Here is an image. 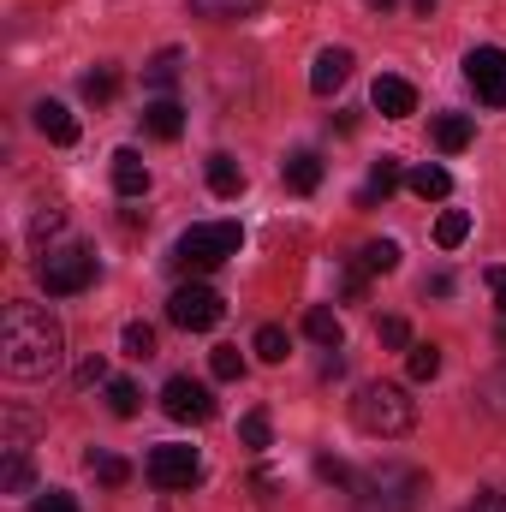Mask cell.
<instances>
[{
    "label": "cell",
    "instance_id": "1",
    "mask_svg": "<svg viewBox=\"0 0 506 512\" xmlns=\"http://www.w3.org/2000/svg\"><path fill=\"white\" fill-rule=\"evenodd\" d=\"M60 358H66V328H60V316L42 310V304L12 298V304H6V322H0V370H6L12 382H36V376H48Z\"/></svg>",
    "mask_w": 506,
    "mask_h": 512
},
{
    "label": "cell",
    "instance_id": "2",
    "mask_svg": "<svg viewBox=\"0 0 506 512\" xmlns=\"http://www.w3.org/2000/svg\"><path fill=\"white\" fill-rule=\"evenodd\" d=\"M352 423L376 441H393V435H411L417 423V399L405 393L399 382H364L358 399H352Z\"/></svg>",
    "mask_w": 506,
    "mask_h": 512
},
{
    "label": "cell",
    "instance_id": "3",
    "mask_svg": "<svg viewBox=\"0 0 506 512\" xmlns=\"http://www.w3.org/2000/svg\"><path fill=\"white\" fill-rule=\"evenodd\" d=\"M239 245H245L239 221H203V227H191V233L173 245V268H179V274H209V268H221L227 256H239Z\"/></svg>",
    "mask_w": 506,
    "mask_h": 512
},
{
    "label": "cell",
    "instance_id": "4",
    "mask_svg": "<svg viewBox=\"0 0 506 512\" xmlns=\"http://www.w3.org/2000/svg\"><path fill=\"white\" fill-rule=\"evenodd\" d=\"M417 495H423V471L387 459L358 483V512H417Z\"/></svg>",
    "mask_w": 506,
    "mask_h": 512
},
{
    "label": "cell",
    "instance_id": "5",
    "mask_svg": "<svg viewBox=\"0 0 506 512\" xmlns=\"http://www.w3.org/2000/svg\"><path fill=\"white\" fill-rule=\"evenodd\" d=\"M36 280H42V292L48 298H78L90 280H96V256L84 251V245H48V251L36 256Z\"/></svg>",
    "mask_w": 506,
    "mask_h": 512
},
{
    "label": "cell",
    "instance_id": "6",
    "mask_svg": "<svg viewBox=\"0 0 506 512\" xmlns=\"http://www.w3.org/2000/svg\"><path fill=\"white\" fill-rule=\"evenodd\" d=\"M221 316H227V304H221L215 286H179V292L167 298V322L185 328V334H209Z\"/></svg>",
    "mask_w": 506,
    "mask_h": 512
},
{
    "label": "cell",
    "instance_id": "7",
    "mask_svg": "<svg viewBox=\"0 0 506 512\" xmlns=\"http://www.w3.org/2000/svg\"><path fill=\"white\" fill-rule=\"evenodd\" d=\"M143 477H149L155 489L179 495V489H191V483L203 477V459H197V447H179V441H167V447H155V453L143 459Z\"/></svg>",
    "mask_w": 506,
    "mask_h": 512
},
{
    "label": "cell",
    "instance_id": "8",
    "mask_svg": "<svg viewBox=\"0 0 506 512\" xmlns=\"http://www.w3.org/2000/svg\"><path fill=\"white\" fill-rule=\"evenodd\" d=\"M465 84L477 90L483 108H506V48H471L465 54Z\"/></svg>",
    "mask_w": 506,
    "mask_h": 512
},
{
    "label": "cell",
    "instance_id": "9",
    "mask_svg": "<svg viewBox=\"0 0 506 512\" xmlns=\"http://www.w3.org/2000/svg\"><path fill=\"white\" fill-rule=\"evenodd\" d=\"M161 411L173 417V423H209L215 417V393L203 382H191V376H167L161 387Z\"/></svg>",
    "mask_w": 506,
    "mask_h": 512
},
{
    "label": "cell",
    "instance_id": "10",
    "mask_svg": "<svg viewBox=\"0 0 506 512\" xmlns=\"http://www.w3.org/2000/svg\"><path fill=\"white\" fill-rule=\"evenodd\" d=\"M370 102H376L387 120H411V114H417V90H411L405 78H393V72H381V78H376Z\"/></svg>",
    "mask_w": 506,
    "mask_h": 512
},
{
    "label": "cell",
    "instance_id": "11",
    "mask_svg": "<svg viewBox=\"0 0 506 512\" xmlns=\"http://www.w3.org/2000/svg\"><path fill=\"white\" fill-rule=\"evenodd\" d=\"M346 78H352V48H322L316 66H310V90L316 96H334Z\"/></svg>",
    "mask_w": 506,
    "mask_h": 512
},
{
    "label": "cell",
    "instance_id": "12",
    "mask_svg": "<svg viewBox=\"0 0 506 512\" xmlns=\"http://www.w3.org/2000/svg\"><path fill=\"white\" fill-rule=\"evenodd\" d=\"M280 179H286V191L310 197V191L322 185V155H316V149H292V155L280 161Z\"/></svg>",
    "mask_w": 506,
    "mask_h": 512
},
{
    "label": "cell",
    "instance_id": "13",
    "mask_svg": "<svg viewBox=\"0 0 506 512\" xmlns=\"http://www.w3.org/2000/svg\"><path fill=\"white\" fill-rule=\"evenodd\" d=\"M143 131H149V137H161V143H173V137L185 131V108H179L173 96H155V102L143 108Z\"/></svg>",
    "mask_w": 506,
    "mask_h": 512
},
{
    "label": "cell",
    "instance_id": "14",
    "mask_svg": "<svg viewBox=\"0 0 506 512\" xmlns=\"http://www.w3.org/2000/svg\"><path fill=\"white\" fill-rule=\"evenodd\" d=\"M30 114H36V131H42L48 143H60V149H66V143H78V120L66 114V102H36Z\"/></svg>",
    "mask_w": 506,
    "mask_h": 512
},
{
    "label": "cell",
    "instance_id": "15",
    "mask_svg": "<svg viewBox=\"0 0 506 512\" xmlns=\"http://www.w3.org/2000/svg\"><path fill=\"white\" fill-rule=\"evenodd\" d=\"M114 191L120 197H143L149 191V167H143L137 149H114Z\"/></svg>",
    "mask_w": 506,
    "mask_h": 512
},
{
    "label": "cell",
    "instance_id": "16",
    "mask_svg": "<svg viewBox=\"0 0 506 512\" xmlns=\"http://www.w3.org/2000/svg\"><path fill=\"white\" fill-rule=\"evenodd\" d=\"M179 78H185V48H161V54L143 66V84H149V90H161V96H167Z\"/></svg>",
    "mask_w": 506,
    "mask_h": 512
},
{
    "label": "cell",
    "instance_id": "17",
    "mask_svg": "<svg viewBox=\"0 0 506 512\" xmlns=\"http://www.w3.org/2000/svg\"><path fill=\"white\" fill-rule=\"evenodd\" d=\"M399 179H405V167H399L393 155H381L376 167H370V185L358 191V209H376V203L387 197V191H399Z\"/></svg>",
    "mask_w": 506,
    "mask_h": 512
},
{
    "label": "cell",
    "instance_id": "18",
    "mask_svg": "<svg viewBox=\"0 0 506 512\" xmlns=\"http://www.w3.org/2000/svg\"><path fill=\"white\" fill-rule=\"evenodd\" d=\"M304 334H310L322 352H340V340H346V328H340V316H334L328 304H316V310L304 316Z\"/></svg>",
    "mask_w": 506,
    "mask_h": 512
},
{
    "label": "cell",
    "instance_id": "19",
    "mask_svg": "<svg viewBox=\"0 0 506 512\" xmlns=\"http://www.w3.org/2000/svg\"><path fill=\"white\" fill-rule=\"evenodd\" d=\"M209 191L215 197H239L245 191V167L233 155H209Z\"/></svg>",
    "mask_w": 506,
    "mask_h": 512
},
{
    "label": "cell",
    "instance_id": "20",
    "mask_svg": "<svg viewBox=\"0 0 506 512\" xmlns=\"http://www.w3.org/2000/svg\"><path fill=\"white\" fill-rule=\"evenodd\" d=\"M405 185H411L423 203H441V197L453 191V173H447V167H411V173H405Z\"/></svg>",
    "mask_w": 506,
    "mask_h": 512
},
{
    "label": "cell",
    "instance_id": "21",
    "mask_svg": "<svg viewBox=\"0 0 506 512\" xmlns=\"http://www.w3.org/2000/svg\"><path fill=\"white\" fill-rule=\"evenodd\" d=\"M477 137V126H471V114H435V143L447 149V155H459L465 143Z\"/></svg>",
    "mask_w": 506,
    "mask_h": 512
},
{
    "label": "cell",
    "instance_id": "22",
    "mask_svg": "<svg viewBox=\"0 0 506 512\" xmlns=\"http://www.w3.org/2000/svg\"><path fill=\"white\" fill-rule=\"evenodd\" d=\"M191 12H203L215 24H239V18H256L262 12V0H191Z\"/></svg>",
    "mask_w": 506,
    "mask_h": 512
},
{
    "label": "cell",
    "instance_id": "23",
    "mask_svg": "<svg viewBox=\"0 0 506 512\" xmlns=\"http://www.w3.org/2000/svg\"><path fill=\"white\" fill-rule=\"evenodd\" d=\"M114 96H120V72H114V66H96V72H84V102L108 108Z\"/></svg>",
    "mask_w": 506,
    "mask_h": 512
},
{
    "label": "cell",
    "instance_id": "24",
    "mask_svg": "<svg viewBox=\"0 0 506 512\" xmlns=\"http://www.w3.org/2000/svg\"><path fill=\"white\" fill-rule=\"evenodd\" d=\"M256 358H262V364H286V352H292V340H286V328H274V322H262V328H256Z\"/></svg>",
    "mask_w": 506,
    "mask_h": 512
},
{
    "label": "cell",
    "instance_id": "25",
    "mask_svg": "<svg viewBox=\"0 0 506 512\" xmlns=\"http://www.w3.org/2000/svg\"><path fill=\"white\" fill-rule=\"evenodd\" d=\"M465 233H471V215H465V209H447V215L435 221V245H441V251H459Z\"/></svg>",
    "mask_w": 506,
    "mask_h": 512
},
{
    "label": "cell",
    "instance_id": "26",
    "mask_svg": "<svg viewBox=\"0 0 506 512\" xmlns=\"http://www.w3.org/2000/svg\"><path fill=\"white\" fill-rule=\"evenodd\" d=\"M405 364H411V382H435L441 376V346H405Z\"/></svg>",
    "mask_w": 506,
    "mask_h": 512
},
{
    "label": "cell",
    "instance_id": "27",
    "mask_svg": "<svg viewBox=\"0 0 506 512\" xmlns=\"http://www.w3.org/2000/svg\"><path fill=\"white\" fill-rule=\"evenodd\" d=\"M358 262H364V274H393V268H399V245H393V239H370V245L358 251Z\"/></svg>",
    "mask_w": 506,
    "mask_h": 512
},
{
    "label": "cell",
    "instance_id": "28",
    "mask_svg": "<svg viewBox=\"0 0 506 512\" xmlns=\"http://www.w3.org/2000/svg\"><path fill=\"white\" fill-rule=\"evenodd\" d=\"M90 471H96V483H108V489L131 483V465L120 459V453H90Z\"/></svg>",
    "mask_w": 506,
    "mask_h": 512
},
{
    "label": "cell",
    "instance_id": "29",
    "mask_svg": "<svg viewBox=\"0 0 506 512\" xmlns=\"http://www.w3.org/2000/svg\"><path fill=\"white\" fill-rule=\"evenodd\" d=\"M30 477H36V471H30V453H6L0 489H6V495H24V489H30Z\"/></svg>",
    "mask_w": 506,
    "mask_h": 512
},
{
    "label": "cell",
    "instance_id": "30",
    "mask_svg": "<svg viewBox=\"0 0 506 512\" xmlns=\"http://www.w3.org/2000/svg\"><path fill=\"white\" fill-rule=\"evenodd\" d=\"M209 370H215V382H239V376H245L239 346H215V352H209Z\"/></svg>",
    "mask_w": 506,
    "mask_h": 512
},
{
    "label": "cell",
    "instance_id": "31",
    "mask_svg": "<svg viewBox=\"0 0 506 512\" xmlns=\"http://www.w3.org/2000/svg\"><path fill=\"white\" fill-rule=\"evenodd\" d=\"M268 435H274L268 411H245V423H239V441H245L251 453H262V447H268Z\"/></svg>",
    "mask_w": 506,
    "mask_h": 512
},
{
    "label": "cell",
    "instance_id": "32",
    "mask_svg": "<svg viewBox=\"0 0 506 512\" xmlns=\"http://www.w3.org/2000/svg\"><path fill=\"white\" fill-rule=\"evenodd\" d=\"M108 411H114V417H137V382L114 376V382H108Z\"/></svg>",
    "mask_w": 506,
    "mask_h": 512
},
{
    "label": "cell",
    "instance_id": "33",
    "mask_svg": "<svg viewBox=\"0 0 506 512\" xmlns=\"http://www.w3.org/2000/svg\"><path fill=\"white\" fill-rule=\"evenodd\" d=\"M60 227H66V215H60V209H54V203H48V209H42V215H36V221H30V245H36V251H48V239H54V233H60Z\"/></svg>",
    "mask_w": 506,
    "mask_h": 512
},
{
    "label": "cell",
    "instance_id": "34",
    "mask_svg": "<svg viewBox=\"0 0 506 512\" xmlns=\"http://www.w3.org/2000/svg\"><path fill=\"white\" fill-rule=\"evenodd\" d=\"M126 358H155V328L149 322H126Z\"/></svg>",
    "mask_w": 506,
    "mask_h": 512
},
{
    "label": "cell",
    "instance_id": "35",
    "mask_svg": "<svg viewBox=\"0 0 506 512\" xmlns=\"http://www.w3.org/2000/svg\"><path fill=\"white\" fill-rule=\"evenodd\" d=\"M316 477H322V483H334V489H352V465H346V459H334V453H322V459H316Z\"/></svg>",
    "mask_w": 506,
    "mask_h": 512
},
{
    "label": "cell",
    "instance_id": "36",
    "mask_svg": "<svg viewBox=\"0 0 506 512\" xmlns=\"http://www.w3.org/2000/svg\"><path fill=\"white\" fill-rule=\"evenodd\" d=\"M30 512H78V501H72L66 489H48V495H36V501H30Z\"/></svg>",
    "mask_w": 506,
    "mask_h": 512
},
{
    "label": "cell",
    "instance_id": "37",
    "mask_svg": "<svg viewBox=\"0 0 506 512\" xmlns=\"http://www.w3.org/2000/svg\"><path fill=\"white\" fill-rule=\"evenodd\" d=\"M96 382H114V376H108L102 358H84V364H78V387H96Z\"/></svg>",
    "mask_w": 506,
    "mask_h": 512
},
{
    "label": "cell",
    "instance_id": "38",
    "mask_svg": "<svg viewBox=\"0 0 506 512\" xmlns=\"http://www.w3.org/2000/svg\"><path fill=\"white\" fill-rule=\"evenodd\" d=\"M381 346H411V328H405L399 316H387V322H381Z\"/></svg>",
    "mask_w": 506,
    "mask_h": 512
},
{
    "label": "cell",
    "instance_id": "39",
    "mask_svg": "<svg viewBox=\"0 0 506 512\" xmlns=\"http://www.w3.org/2000/svg\"><path fill=\"white\" fill-rule=\"evenodd\" d=\"M423 292H429V298H447V292H453V274H429Z\"/></svg>",
    "mask_w": 506,
    "mask_h": 512
},
{
    "label": "cell",
    "instance_id": "40",
    "mask_svg": "<svg viewBox=\"0 0 506 512\" xmlns=\"http://www.w3.org/2000/svg\"><path fill=\"white\" fill-rule=\"evenodd\" d=\"M465 512H506V495H477Z\"/></svg>",
    "mask_w": 506,
    "mask_h": 512
},
{
    "label": "cell",
    "instance_id": "41",
    "mask_svg": "<svg viewBox=\"0 0 506 512\" xmlns=\"http://www.w3.org/2000/svg\"><path fill=\"white\" fill-rule=\"evenodd\" d=\"M483 280H489V292H495V298H501V310H506V268H489V274H483Z\"/></svg>",
    "mask_w": 506,
    "mask_h": 512
},
{
    "label": "cell",
    "instance_id": "42",
    "mask_svg": "<svg viewBox=\"0 0 506 512\" xmlns=\"http://www.w3.org/2000/svg\"><path fill=\"white\" fill-rule=\"evenodd\" d=\"M340 370H346V358H340V352H328V358H322V382H334Z\"/></svg>",
    "mask_w": 506,
    "mask_h": 512
},
{
    "label": "cell",
    "instance_id": "43",
    "mask_svg": "<svg viewBox=\"0 0 506 512\" xmlns=\"http://www.w3.org/2000/svg\"><path fill=\"white\" fill-rule=\"evenodd\" d=\"M411 6H417V12H423V18H429V12H435V6H441V0H411Z\"/></svg>",
    "mask_w": 506,
    "mask_h": 512
},
{
    "label": "cell",
    "instance_id": "44",
    "mask_svg": "<svg viewBox=\"0 0 506 512\" xmlns=\"http://www.w3.org/2000/svg\"><path fill=\"white\" fill-rule=\"evenodd\" d=\"M387 6H393V0H370V12H387Z\"/></svg>",
    "mask_w": 506,
    "mask_h": 512
},
{
    "label": "cell",
    "instance_id": "45",
    "mask_svg": "<svg viewBox=\"0 0 506 512\" xmlns=\"http://www.w3.org/2000/svg\"><path fill=\"white\" fill-rule=\"evenodd\" d=\"M501 346H506V322H501Z\"/></svg>",
    "mask_w": 506,
    "mask_h": 512
}]
</instances>
